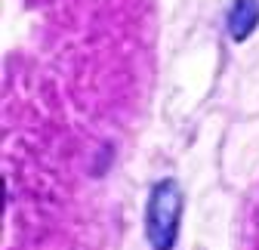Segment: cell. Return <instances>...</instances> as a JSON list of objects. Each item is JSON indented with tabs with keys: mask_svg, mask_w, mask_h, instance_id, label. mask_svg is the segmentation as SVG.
<instances>
[{
	"mask_svg": "<svg viewBox=\"0 0 259 250\" xmlns=\"http://www.w3.org/2000/svg\"><path fill=\"white\" fill-rule=\"evenodd\" d=\"M182 220V189L176 179H160L148 195L145 207V235L154 250H173Z\"/></svg>",
	"mask_w": 259,
	"mask_h": 250,
	"instance_id": "obj_1",
	"label": "cell"
},
{
	"mask_svg": "<svg viewBox=\"0 0 259 250\" xmlns=\"http://www.w3.org/2000/svg\"><path fill=\"white\" fill-rule=\"evenodd\" d=\"M225 25H229L232 40H247L259 25V0H235L225 16Z\"/></svg>",
	"mask_w": 259,
	"mask_h": 250,
	"instance_id": "obj_2",
	"label": "cell"
}]
</instances>
